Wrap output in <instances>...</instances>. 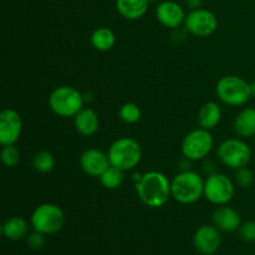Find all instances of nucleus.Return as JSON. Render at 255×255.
Returning <instances> with one entry per match:
<instances>
[{
  "instance_id": "2",
  "label": "nucleus",
  "mask_w": 255,
  "mask_h": 255,
  "mask_svg": "<svg viewBox=\"0 0 255 255\" xmlns=\"http://www.w3.org/2000/svg\"><path fill=\"white\" fill-rule=\"evenodd\" d=\"M172 198L181 204H192L204 197V179L198 172L186 169L171 181Z\"/></svg>"
},
{
  "instance_id": "12",
  "label": "nucleus",
  "mask_w": 255,
  "mask_h": 255,
  "mask_svg": "<svg viewBox=\"0 0 255 255\" xmlns=\"http://www.w3.org/2000/svg\"><path fill=\"white\" fill-rule=\"evenodd\" d=\"M219 229L216 226H204L199 227L194 234L193 243L194 248L203 255H212L216 253L222 244V237Z\"/></svg>"
},
{
  "instance_id": "18",
  "label": "nucleus",
  "mask_w": 255,
  "mask_h": 255,
  "mask_svg": "<svg viewBox=\"0 0 255 255\" xmlns=\"http://www.w3.org/2000/svg\"><path fill=\"white\" fill-rule=\"evenodd\" d=\"M234 131L242 138H251L255 136V109H243L234 120Z\"/></svg>"
},
{
  "instance_id": "23",
  "label": "nucleus",
  "mask_w": 255,
  "mask_h": 255,
  "mask_svg": "<svg viewBox=\"0 0 255 255\" xmlns=\"http://www.w3.org/2000/svg\"><path fill=\"white\" fill-rule=\"evenodd\" d=\"M32 168L39 173H49L55 168V161L54 154L50 153L49 151H39L34 154L32 157Z\"/></svg>"
},
{
  "instance_id": "30",
  "label": "nucleus",
  "mask_w": 255,
  "mask_h": 255,
  "mask_svg": "<svg viewBox=\"0 0 255 255\" xmlns=\"http://www.w3.org/2000/svg\"><path fill=\"white\" fill-rule=\"evenodd\" d=\"M252 94H253V96L255 97V80L253 82H252Z\"/></svg>"
},
{
  "instance_id": "26",
  "label": "nucleus",
  "mask_w": 255,
  "mask_h": 255,
  "mask_svg": "<svg viewBox=\"0 0 255 255\" xmlns=\"http://www.w3.org/2000/svg\"><path fill=\"white\" fill-rule=\"evenodd\" d=\"M254 173L251 168L248 167H242V168L236 171V183L238 184L241 188H249L253 186L254 183Z\"/></svg>"
},
{
  "instance_id": "25",
  "label": "nucleus",
  "mask_w": 255,
  "mask_h": 255,
  "mask_svg": "<svg viewBox=\"0 0 255 255\" xmlns=\"http://www.w3.org/2000/svg\"><path fill=\"white\" fill-rule=\"evenodd\" d=\"M0 158H1L2 164L7 168H12V167L17 166L20 162V152L19 149L15 147V144H7V146H2L1 152H0Z\"/></svg>"
},
{
  "instance_id": "21",
  "label": "nucleus",
  "mask_w": 255,
  "mask_h": 255,
  "mask_svg": "<svg viewBox=\"0 0 255 255\" xmlns=\"http://www.w3.org/2000/svg\"><path fill=\"white\" fill-rule=\"evenodd\" d=\"M116 42V35L110 27L101 26L94 30L91 34V44L97 51H109Z\"/></svg>"
},
{
  "instance_id": "3",
  "label": "nucleus",
  "mask_w": 255,
  "mask_h": 255,
  "mask_svg": "<svg viewBox=\"0 0 255 255\" xmlns=\"http://www.w3.org/2000/svg\"><path fill=\"white\" fill-rule=\"evenodd\" d=\"M107 154L111 166L127 172L139 164L142 159V147L134 138L121 137L112 142Z\"/></svg>"
},
{
  "instance_id": "22",
  "label": "nucleus",
  "mask_w": 255,
  "mask_h": 255,
  "mask_svg": "<svg viewBox=\"0 0 255 255\" xmlns=\"http://www.w3.org/2000/svg\"><path fill=\"white\" fill-rule=\"evenodd\" d=\"M99 178L105 188L110 189V191H114V189L120 188L122 186V183H124L125 172L116 168V167L110 166Z\"/></svg>"
},
{
  "instance_id": "14",
  "label": "nucleus",
  "mask_w": 255,
  "mask_h": 255,
  "mask_svg": "<svg viewBox=\"0 0 255 255\" xmlns=\"http://www.w3.org/2000/svg\"><path fill=\"white\" fill-rule=\"evenodd\" d=\"M110 166L109 154L97 148L86 149L80 157V167L90 177H100Z\"/></svg>"
},
{
  "instance_id": "17",
  "label": "nucleus",
  "mask_w": 255,
  "mask_h": 255,
  "mask_svg": "<svg viewBox=\"0 0 255 255\" xmlns=\"http://www.w3.org/2000/svg\"><path fill=\"white\" fill-rule=\"evenodd\" d=\"M149 0H116V10L124 19L138 20L148 10Z\"/></svg>"
},
{
  "instance_id": "16",
  "label": "nucleus",
  "mask_w": 255,
  "mask_h": 255,
  "mask_svg": "<svg viewBox=\"0 0 255 255\" xmlns=\"http://www.w3.org/2000/svg\"><path fill=\"white\" fill-rule=\"evenodd\" d=\"M74 126L77 133L84 137H90L99 131L100 120L96 112L92 109H82L76 116L74 117Z\"/></svg>"
},
{
  "instance_id": "11",
  "label": "nucleus",
  "mask_w": 255,
  "mask_h": 255,
  "mask_svg": "<svg viewBox=\"0 0 255 255\" xmlns=\"http://www.w3.org/2000/svg\"><path fill=\"white\" fill-rule=\"evenodd\" d=\"M22 132V119L14 109H5L0 114V143L15 144Z\"/></svg>"
},
{
  "instance_id": "29",
  "label": "nucleus",
  "mask_w": 255,
  "mask_h": 255,
  "mask_svg": "<svg viewBox=\"0 0 255 255\" xmlns=\"http://www.w3.org/2000/svg\"><path fill=\"white\" fill-rule=\"evenodd\" d=\"M184 2H186V6L188 7L189 10H194L198 9V7H202L203 0H184Z\"/></svg>"
},
{
  "instance_id": "10",
  "label": "nucleus",
  "mask_w": 255,
  "mask_h": 255,
  "mask_svg": "<svg viewBox=\"0 0 255 255\" xmlns=\"http://www.w3.org/2000/svg\"><path fill=\"white\" fill-rule=\"evenodd\" d=\"M184 27L189 34L198 37H208L216 32L218 19L213 11L204 7L191 10L184 20Z\"/></svg>"
},
{
  "instance_id": "13",
  "label": "nucleus",
  "mask_w": 255,
  "mask_h": 255,
  "mask_svg": "<svg viewBox=\"0 0 255 255\" xmlns=\"http://www.w3.org/2000/svg\"><path fill=\"white\" fill-rule=\"evenodd\" d=\"M187 14L184 9L173 0L161 1L156 7V17L159 24L168 29H178L182 24H184Z\"/></svg>"
},
{
  "instance_id": "7",
  "label": "nucleus",
  "mask_w": 255,
  "mask_h": 255,
  "mask_svg": "<svg viewBox=\"0 0 255 255\" xmlns=\"http://www.w3.org/2000/svg\"><path fill=\"white\" fill-rule=\"evenodd\" d=\"M217 154L223 166L237 171L248 166L252 159V148L243 139L229 138L219 144Z\"/></svg>"
},
{
  "instance_id": "4",
  "label": "nucleus",
  "mask_w": 255,
  "mask_h": 255,
  "mask_svg": "<svg viewBox=\"0 0 255 255\" xmlns=\"http://www.w3.org/2000/svg\"><path fill=\"white\" fill-rule=\"evenodd\" d=\"M216 94L223 104L232 107L243 106L253 96L252 85L237 75L222 77L216 85Z\"/></svg>"
},
{
  "instance_id": "20",
  "label": "nucleus",
  "mask_w": 255,
  "mask_h": 255,
  "mask_svg": "<svg viewBox=\"0 0 255 255\" xmlns=\"http://www.w3.org/2000/svg\"><path fill=\"white\" fill-rule=\"evenodd\" d=\"M1 233L10 241H20L26 238L29 234V224L21 217H10L2 224Z\"/></svg>"
},
{
  "instance_id": "15",
  "label": "nucleus",
  "mask_w": 255,
  "mask_h": 255,
  "mask_svg": "<svg viewBox=\"0 0 255 255\" xmlns=\"http://www.w3.org/2000/svg\"><path fill=\"white\" fill-rule=\"evenodd\" d=\"M212 219H213L214 226L221 232H226V233H233L238 231L242 226L241 216L238 212L227 204L218 206V208L213 212Z\"/></svg>"
},
{
  "instance_id": "27",
  "label": "nucleus",
  "mask_w": 255,
  "mask_h": 255,
  "mask_svg": "<svg viewBox=\"0 0 255 255\" xmlns=\"http://www.w3.org/2000/svg\"><path fill=\"white\" fill-rule=\"evenodd\" d=\"M26 244L29 248L34 249V251H39L44 247L45 244V236L39 233V232L34 231L32 233H29L26 237Z\"/></svg>"
},
{
  "instance_id": "9",
  "label": "nucleus",
  "mask_w": 255,
  "mask_h": 255,
  "mask_svg": "<svg viewBox=\"0 0 255 255\" xmlns=\"http://www.w3.org/2000/svg\"><path fill=\"white\" fill-rule=\"evenodd\" d=\"M234 183L223 173L209 174L204 181V197L216 206H226L234 197Z\"/></svg>"
},
{
  "instance_id": "5",
  "label": "nucleus",
  "mask_w": 255,
  "mask_h": 255,
  "mask_svg": "<svg viewBox=\"0 0 255 255\" xmlns=\"http://www.w3.org/2000/svg\"><path fill=\"white\" fill-rule=\"evenodd\" d=\"M84 95L72 86L56 87L49 96L50 110L64 119L76 116L84 109Z\"/></svg>"
},
{
  "instance_id": "6",
  "label": "nucleus",
  "mask_w": 255,
  "mask_h": 255,
  "mask_svg": "<svg viewBox=\"0 0 255 255\" xmlns=\"http://www.w3.org/2000/svg\"><path fill=\"white\" fill-rule=\"evenodd\" d=\"M30 221L34 231L44 236H51L62 229L65 224V214L56 204L42 203L34 209Z\"/></svg>"
},
{
  "instance_id": "24",
  "label": "nucleus",
  "mask_w": 255,
  "mask_h": 255,
  "mask_svg": "<svg viewBox=\"0 0 255 255\" xmlns=\"http://www.w3.org/2000/svg\"><path fill=\"white\" fill-rule=\"evenodd\" d=\"M119 116L125 124L133 125L141 120L142 112L137 104H134V102H126V104H124L120 107Z\"/></svg>"
},
{
  "instance_id": "28",
  "label": "nucleus",
  "mask_w": 255,
  "mask_h": 255,
  "mask_svg": "<svg viewBox=\"0 0 255 255\" xmlns=\"http://www.w3.org/2000/svg\"><path fill=\"white\" fill-rule=\"evenodd\" d=\"M239 233L246 242H255V221L244 222L239 228Z\"/></svg>"
},
{
  "instance_id": "1",
  "label": "nucleus",
  "mask_w": 255,
  "mask_h": 255,
  "mask_svg": "<svg viewBox=\"0 0 255 255\" xmlns=\"http://www.w3.org/2000/svg\"><path fill=\"white\" fill-rule=\"evenodd\" d=\"M134 188L142 203L149 208H161L169 201V197H172L171 181L166 174L158 171L142 174Z\"/></svg>"
},
{
  "instance_id": "31",
  "label": "nucleus",
  "mask_w": 255,
  "mask_h": 255,
  "mask_svg": "<svg viewBox=\"0 0 255 255\" xmlns=\"http://www.w3.org/2000/svg\"><path fill=\"white\" fill-rule=\"evenodd\" d=\"M149 1H151V2H157V1H159V0H149Z\"/></svg>"
},
{
  "instance_id": "19",
  "label": "nucleus",
  "mask_w": 255,
  "mask_h": 255,
  "mask_svg": "<svg viewBox=\"0 0 255 255\" xmlns=\"http://www.w3.org/2000/svg\"><path fill=\"white\" fill-rule=\"evenodd\" d=\"M222 121V109L217 102L209 101L206 102L203 106L199 109L198 112V122L199 126L204 129H212L216 128Z\"/></svg>"
},
{
  "instance_id": "8",
  "label": "nucleus",
  "mask_w": 255,
  "mask_h": 255,
  "mask_svg": "<svg viewBox=\"0 0 255 255\" xmlns=\"http://www.w3.org/2000/svg\"><path fill=\"white\" fill-rule=\"evenodd\" d=\"M214 146V139L211 131L197 128L184 136L182 141V154L188 161H202L209 156Z\"/></svg>"
}]
</instances>
